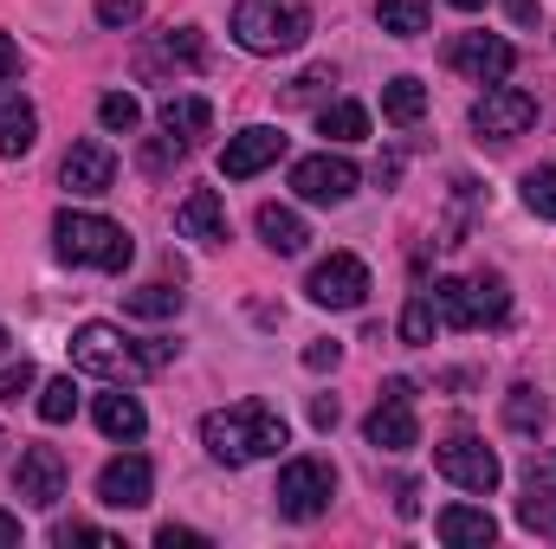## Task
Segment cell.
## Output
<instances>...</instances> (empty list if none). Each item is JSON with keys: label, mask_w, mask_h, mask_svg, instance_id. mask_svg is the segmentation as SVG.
I'll return each instance as SVG.
<instances>
[{"label": "cell", "mask_w": 556, "mask_h": 549, "mask_svg": "<svg viewBox=\"0 0 556 549\" xmlns=\"http://www.w3.org/2000/svg\"><path fill=\"white\" fill-rule=\"evenodd\" d=\"M175 362V343L168 336H124L117 323H78L72 330V369L78 375H98L111 388H130L149 382Z\"/></svg>", "instance_id": "6da1fadb"}, {"label": "cell", "mask_w": 556, "mask_h": 549, "mask_svg": "<svg viewBox=\"0 0 556 549\" xmlns=\"http://www.w3.org/2000/svg\"><path fill=\"white\" fill-rule=\"evenodd\" d=\"M285 439H291V426H285V413H278L273 401H233V408H214L201 420V446H207L220 465L273 459Z\"/></svg>", "instance_id": "7a4b0ae2"}, {"label": "cell", "mask_w": 556, "mask_h": 549, "mask_svg": "<svg viewBox=\"0 0 556 549\" xmlns=\"http://www.w3.org/2000/svg\"><path fill=\"white\" fill-rule=\"evenodd\" d=\"M52 246H59L65 266H91V272H124V266L137 259V240H130L117 220L78 214V207H65V214L52 220Z\"/></svg>", "instance_id": "3957f363"}, {"label": "cell", "mask_w": 556, "mask_h": 549, "mask_svg": "<svg viewBox=\"0 0 556 549\" xmlns=\"http://www.w3.org/2000/svg\"><path fill=\"white\" fill-rule=\"evenodd\" d=\"M433 310L446 330H498L511 317V284L498 272H479V278H440L433 284Z\"/></svg>", "instance_id": "277c9868"}, {"label": "cell", "mask_w": 556, "mask_h": 549, "mask_svg": "<svg viewBox=\"0 0 556 549\" xmlns=\"http://www.w3.org/2000/svg\"><path fill=\"white\" fill-rule=\"evenodd\" d=\"M233 39L260 59L298 52L311 39V7L304 0H240L233 7Z\"/></svg>", "instance_id": "5b68a950"}, {"label": "cell", "mask_w": 556, "mask_h": 549, "mask_svg": "<svg viewBox=\"0 0 556 549\" xmlns=\"http://www.w3.org/2000/svg\"><path fill=\"white\" fill-rule=\"evenodd\" d=\"M330 498H337V465L330 459H291L285 472H278V491H273V505H278V518H291V524H311V518H324L330 511Z\"/></svg>", "instance_id": "8992f818"}, {"label": "cell", "mask_w": 556, "mask_h": 549, "mask_svg": "<svg viewBox=\"0 0 556 549\" xmlns=\"http://www.w3.org/2000/svg\"><path fill=\"white\" fill-rule=\"evenodd\" d=\"M433 472H440V478H453V485H459V491H472V498L498 491V478H505L498 452H492L485 439H472V433L440 439V446H433Z\"/></svg>", "instance_id": "52a82bcc"}, {"label": "cell", "mask_w": 556, "mask_h": 549, "mask_svg": "<svg viewBox=\"0 0 556 549\" xmlns=\"http://www.w3.org/2000/svg\"><path fill=\"white\" fill-rule=\"evenodd\" d=\"M363 439H369L376 452H408V446H420V420H415V382H408V375H395V382H382V401H376V413L363 420Z\"/></svg>", "instance_id": "ba28073f"}, {"label": "cell", "mask_w": 556, "mask_h": 549, "mask_svg": "<svg viewBox=\"0 0 556 549\" xmlns=\"http://www.w3.org/2000/svg\"><path fill=\"white\" fill-rule=\"evenodd\" d=\"M538 124V98L531 91H518V85H492L479 104H472V130H479V142H518L525 130Z\"/></svg>", "instance_id": "9c48e42d"}, {"label": "cell", "mask_w": 556, "mask_h": 549, "mask_svg": "<svg viewBox=\"0 0 556 549\" xmlns=\"http://www.w3.org/2000/svg\"><path fill=\"white\" fill-rule=\"evenodd\" d=\"M304 291H311V304H324V310H363V304H369V266H363L356 253H330L324 266H311Z\"/></svg>", "instance_id": "30bf717a"}, {"label": "cell", "mask_w": 556, "mask_h": 549, "mask_svg": "<svg viewBox=\"0 0 556 549\" xmlns=\"http://www.w3.org/2000/svg\"><path fill=\"white\" fill-rule=\"evenodd\" d=\"M356 162L350 155H304L298 168H291V188H298V201H311V207H343L350 194H356Z\"/></svg>", "instance_id": "8fae6325"}, {"label": "cell", "mask_w": 556, "mask_h": 549, "mask_svg": "<svg viewBox=\"0 0 556 549\" xmlns=\"http://www.w3.org/2000/svg\"><path fill=\"white\" fill-rule=\"evenodd\" d=\"M446 65L466 72L472 85H505L511 65H518V52H511V39H498V33H459V39L446 46Z\"/></svg>", "instance_id": "7c38bea8"}, {"label": "cell", "mask_w": 556, "mask_h": 549, "mask_svg": "<svg viewBox=\"0 0 556 549\" xmlns=\"http://www.w3.org/2000/svg\"><path fill=\"white\" fill-rule=\"evenodd\" d=\"M13 491H20V505L52 511L65 498V459H59V446H26L20 472H13Z\"/></svg>", "instance_id": "4fadbf2b"}, {"label": "cell", "mask_w": 556, "mask_h": 549, "mask_svg": "<svg viewBox=\"0 0 556 549\" xmlns=\"http://www.w3.org/2000/svg\"><path fill=\"white\" fill-rule=\"evenodd\" d=\"M149 491H155V465H149L142 452H117V459L98 472V505H111V511H142Z\"/></svg>", "instance_id": "5bb4252c"}, {"label": "cell", "mask_w": 556, "mask_h": 549, "mask_svg": "<svg viewBox=\"0 0 556 549\" xmlns=\"http://www.w3.org/2000/svg\"><path fill=\"white\" fill-rule=\"evenodd\" d=\"M278 155H285V130L253 124V130L227 137V149H220V175H227V181H253L260 168H273Z\"/></svg>", "instance_id": "9a60e30c"}, {"label": "cell", "mask_w": 556, "mask_h": 549, "mask_svg": "<svg viewBox=\"0 0 556 549\" xmlns=\"http://www.w3.org/2000/svg\"><path fill=\"white\" fill-rule=\"evenodd\" d=\"M59 181L72 188V194H111V181H117V155H111V142H72V155H65V168H59Z\"/></svg>", "instance_id": "2e32d148"}, {"label": "cell", "mask_w": 556, "mask_h": 549, "mask_svg": "<svg viewBox=\"0 0 556 549\" xmlns=\"http://www.w3.org/2000/svg\"><path fill=\"white\" fill-rule=\"evenodd\" d=\"M175 233L194 240V246H227L233 233H227V207H220V194H214V188H194V194L175 207Z\"/></svg>", "instance_id": "e0dca14e"}, {"label": "cell", "mask_w": 556, "mask_h": 549, "mask_svg": "<svg viewBox=\"0 0 556 549\" xmlns=\"http://www.w3.org/2000/svg\"><path fill=\"white\" fill-rule=\"evenodd\" d=\"M162 65H175V72H201V65H207V39H201V26H175V33H162V39L142 52V78L162 72Z\"/></svg>", "instance_id": "ac0fdd59"}, {"label": "cell", "mask_w": 556, "mask_h": 549, "mask_svg": "<svg viewBox=\"0 0 556 549\" xmlns=\"http://www.w3.org/2000/svg\"><path fill=\"white\" fill-rule=\"evenodd\" d=\"M433 537L446 549H485L498 537V524H492V511H479V505H446V511L433 518Z\"/></svg>", "instance_id": "d6986e66"}, {"label": "cell", "mask_w": 556, "mask_h": 549, "mask_svg": "<svg viewBox=\"0 0 556 549\" xmlns=\"http://www.w3.org/2000/svg\"><path fill=\"white\" fill-rule=\"evenodd\" d=\"M33 142H39V111L0 78V155H26Z\"/></svg>", "instance_id": "ffe728a7"}, {"label": "cell", "mask_w": 556, "mask_h": 549, "mask_svg": "<svg viewBox=\"0 0 556 549\" xmlns=\"http://www.w3.org/2000/svg\"><path fill=\"white\" fill-rule=\"evenodd\" d=\"M98 433L104 439H124V446H137L142 433H149V413H142L137 395H124V388H111V395H98Z\"/></svg>", "instance_id": "44dd1931"}, {"label": "cell", "mask_w": 556, "mask_h": 549, "mask_svg": "<svg viewBox=\"0 0 556 549\" xmlns=\"http://www.w3.org/2000/svg\"><path fill=\"white\" fill-rule=\"evenodd\" d=\"M260 240L273 246L278 259H291V253H304V246H311V227H304V220H298L291 207L266 201V207H260Z\"/></svg>", "instance_id": "7402d4cb"}, {"label": "cell", "mask_w": 556, "mask_h": 549, "mask_svg": "<svg viewBox=\"0 0 556 549\" xmlns=\"http://www.w3.org/2000/svg\"><path fill=\"white\" fill-rule=\"evenodd\" d=\"M420 111H427V85H420V78L402 72V78H389V85H382V117H389L395 130L420 124Z\"/></svg>", "instance_id": "603a6c76"}, {"label": "cell", "mask_w": 556, "mask_h": 549, "mask_svg": "<svg viewBox=\"0 0 556 549\" xmlns=\"http://www.w3.org/2000/svg\"><path fill=\"white\" fill-rule=\"evenodd\" d=\"M207 124H214V104H207V98H168V104H162V130L175 142L207 137Z\"/></svg>", "instance_id": "cb8c5ba5"}, {"label": "cell", "mask_w": 556, "mask_h": 549, "mask_svg": "<svg viewBox=\"0 0 556 549\" xmlns=\"http://www.w3.org/2000/svg\"><path fill=\"white\" fill-rule=\"evenodd\" d=\"M376 20H382V33H389V39H420V33L433 26L427 0H376Z\"/></svg>", "instance_id": "d4e9b609"}, {"label": "cell", "mask_w": 556, "mask_h": 549, "mask_svg": "<svg viewBox=\"0 0 556 549\" xmlns=\"http://www.w3.org/2000/svg\"><path fill=\"white\" fill-rule=\"evenodd\" d=\"M544 420H551V401H544L531 382H518V388L505 395V426H511V433H544Z\"/></svg>", "instance_id": "484cf974"}, {"label": "cell", "mask_w": 556, "mask_h": 549, "mask_svg": "<svg viewBox=\"0 0 556 549\" xmlns=\"http://www.w3.org/2000/svg\"><path fill=\"white\" fill-rule=\"evenodd\" d=\"M124 310H130V317H149V323L181 317V291H175V284H142V291H124Z\"/></svg>", "instance_id": "4316f807"}, {"label": "cell", "mask_w": 556, "mask_h": 549, "mask_svg": "<svg viewBox=\"0 0 556 549\" xmlns=\"http://www.w3.org/2000/svg\"><path fill=\"white\" fill-rule=\"evenodd\" d=\"M317 130L330 142H363L369 137V111H363V104H324V111H317Z\"/></svg>", "instance_id": "83f0119b"}, {"label": "cell", "mask_w": 556, "mask_h": 549, "mask_svg": "<svg viewBox=\"0 0 556 549\" xmlns=\"http://www.w3.org/2000/svg\"><path fill=\"white\" fill-rule=\"evenodd\" d=\"M433 330H440V310H433V291H415L408 297V310H402V343H433Z\"/></svg>", "instance_id": "f1b7e54d"}, {"label": "cell", "mask_w": 556, "mask_h": 549, "mask_svg": "<svg viewBox=\"0 0 556 549\" xmlns=\"http://www.w3.org/2000/svg\"><path fill=\"white\" fill-rule=\"evenodd\" d=\"M72 413H78V382H72V375H59V382L39 388V420H46V426H65Z\"/></svg>", "instance_id": "f546056e"}, {"label": "cell", "mask_w": 556, "mask_h": 549, "mask_svg": "<svg viewBox=\"0 0 556 549\" xmlns=\"http://www.w3.org/2000/svg\"><path fill=\"white\" fill-rule=\"evenodd\" d=\"M98 124L117 130V137H130V130L142 124V104L130 98V91H104V98H98Z\"/></svg>", "instance_id": "4dcf8cb0"}, {"label": "cell", "mask_w": 556, "mask_h": 549, "mask_svg": "<svg viewBox=\"0 0 556 549\" xmlns=\"http://www.w3.org/2000/svg\"><path fill=\"white\" fill-rule=\"evenodd\" d=\"M525 207H531L538 220H556V162H544V168L525 175Z\"/></svg>", "instance_id": "1f68e13d"}, {"label": "cell", "mask_w": 556, "mask_h": 549, "mask_svg": "<svg viewBox=\"0 0 556 549\" xmlns=\"http://www.w3.org/2000/svg\"><path fill=\"white\" fill-rule=\"evenodd\" d=\"M518 524L556 544V491H525V505H518Z\"/></svg>", "instance_id": "d6a6232c"}, {"label": "cell", "mask_w": 556, "mask_h": 549, "mask_svg": "<svg viewBox=\"0 0 556 549\" xmlns=\"http://www.w3.org/2000/svg\"><path fill=\"white\" fill-rule=\"evenodd\" d=\"M330 85H337V78H330V65H311L304 78H291V85H285V104H317Z\"/></svg>", "instance_id": "836d02e7"}, {"label": "cell", "mask_w": 556, "mask_h": 549, "mask_svg": "<svg viewBox=\"0 0 556 549\" xmlns=\"http://www.w3.org/2000/svg\"><path fill=\"white\" fill-rule=\"evenodd\" d=\"M52 544H59V549H72V544H98V549H117V537H104L98 524H59V531H52Z\"/></svg>", "instance_id": "e575fe53"}, {"label": "cell", "mask_w": 556, "mask_h": 549, "mask_svg": "<svg viewBox=\"0 0 556 549\" xmlns=\"http://www.w3.org/2000/svg\"><path fill=\"white\" fill-rule=\"evenodd\" d=\"M26 388H33V362H26V356H20V362H7V369H0V401H7V408H13V401H20V395H26Z\"/></svg>", "instance_id": "d590c367"}, {"label": "cell", "mask_w": 556, "mask_h": 549, "mask_svg": "<svg viewBox=\"0 0 556 549\" xmlns=\"http://www.w3.org/2000/svg\"><path fill=\"white\" fill-rule=\"evenodd\" d=\"M98 20H104V26H137L142 0H98Z\"/></svg>", "instance_id": "8d00e7d4"}, {"label": "cell", "mask_w": 556, "mask_h": 549, "mask_svg": "<svg viewBox=\"0 0 556 549\" xmlns=\"http://www.w3.org/2000/svg\"><path fill=\"white\" fill-rule=\"evenodd\" d=\"M525 491H556V446L544 459H531V472H525Z\"/></svg>", "instance_id": "74e56055"}, {"label": "cell", "mask_w": 556, "mask_h": 549, "mask_svg": "<svg viewBox=\"0 0 556 549\" xmlns=\"http://www.w3.org/2000/svg\"><path fill=\"white\" fill-rule=\"evenodd\" d=\"M155 549H207V537L201 531H181V524H162L155 531Z\"/></svg>", "instance_id": "f35d334b"}, {"label": "cell", "mask_w": 556, "mask_h": 549, "mask_svg": "<svg viewBox=\"0 0 556 549\" xmlns=\"http://www.w3.org/2000/svg\"><path fill=\"white\" fill-rule=\"evenodd\" d=\"M337 362H343L337 343H311V349H304V369H311V375H324V369H337Z\"/></svg>", "instance_id": "ab89813d"}, {"label": "cell", "mask_w": 556, "mask_h": 549, "mask_svg": "<svg viewBox=\"0 0 556 549\" xmlns=\"http://www.w3.org/2000/svg\"><path fill=\"white\" fill-rule=\"evenodd\" d=\"M311 426H317V433H330V426H337V401H324V395H317V401H311Z\"/></svg>", "instance_id": "60d3db41"}, {"label": "cell", "mask_w": 556, "mask_h": 549, "mask_svg": "<svg viewBox=\"0 0 556 549\" xmlns=\"http://www.w3.org/2000/svg\"><path fill=\"white\" fill-rule=\"evenodd\" d=\"M395 511H402V518H415V511H420V491H415V485H408V478L395 485Z\"/></svg>", "instance_id": "b9f144b4"}, {"label": "cell", "mask_w": 556, "mask_h": 549, "mask_svg": "<svg viewBox=\"0 0 556 549\" xmlns=\"http://www.w3.org/2000/svg\"><path fill=\"white\" fill-rule=\"evenodd\" d=\"M13 72H20V52H13V39L0 33V78H13Z\"/></svg>", "instance_id": "7bdbcfd3"}, {"label": "cell", "mask_w": 556, "mask_h": 549, "mask_svg": "<svg viewBox=\"0 0 556 549\" xmlns=\"http://www.w3.org/2000/svg\"><path fill=\"white\" fill-rule=\"evenodd\" d=\"M505 7H511L518 26H538V0H505Z\"/></svg>", "instance_id": "ee69618b"}, {"label": "cell", "mask_w": 556, "mask_h": 549, "mask_svg": "<svg viewBox=\"0 0 556 549\" xmlns=\"http://www.w3.org/2000/svg\"><path fill=\"white\" fill-rule=\"evenodd\" d=\"M0 549H20V518L0 511Z\"/></svg>", "instance_id": "f6af8a7d"}, {"label": "cell", "mask_w": 556, "mask_h": 549, "mask_svg": "<svg viewBox=\"0 0 556 549\" xmlns=\"http://www.w3.org/2000/svg\"><path fill=\"white\" fill-rule=\"evenodd\" d=\"M453 7H459V13H479V7H485V0H453Z\"/></svg>", "instance_id": "bcb514c9"}, {"label": "cell", "mask_w": 556, "mask_h": 549, "mask_svg": "<svg viewBox=\"0 0 556 549\" xmlns=\"http://www.w3.org/2000/svg\"><path fill=\"white\" fill-rule=\"evenodd\" d=\"M0 356H7V323H0Z\"/></svg>", "instance_id": "7dc6e473"}, {"label": "cell", "mask_w": 556, "mask_h": 549, "mask_svg": "<svg viewBox=\"0 0 556 549\" xmlns=\"http://www.w3.org/2000/svg\"><path fill=\"white\" fill-rule=\"evenodd\" d=\"M0 446H7V433H0Z\"/></svg>", "instance_id": "c3c4849f"}]
</instances>
